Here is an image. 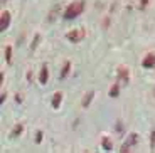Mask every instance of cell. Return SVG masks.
Instances as JSON below:
<instances>
[{
    "instance_id": "52a82bcc",
    "label": "cell",
    "mask_w": 155,
    "mask_h": 153,
    "mask_svg": "<svg viewBox=\"0 0 155 153\" xmlns=\"http://www.w3.org/2000/svg\"><path fill=\"white\" fill-rule=\"evenodd\" d=\"M47 77H49V67H47V64H42L41 73H39V81H41V84H47Z\"/></svg>"
},
{
    "instance_id": "8fae6325",
    "label": "cell",
    "mask_w": 155,
    "mask_h": 153,
    "mask_svg": "<svg viewBox=\"0 0 155 153\" xmlns=\"http://www.w3.org/2000/svg\"><path fill=\"white\" fill-rule=\"evenodd\" d=\"M101 146H103V150H105V151H111V150H113V143H111V140H110L108 136L101 138Z\"/></svg>"
},
{
    "instance_id": "cb8c5ba5",
    "label": "cell",
    "mask_w": 155,
    "mask_h": 153,
    "mask_svg": "<svg viewBox=\"0 0 155 153\" xmlns=\"http://www.w3.org/2000/svg\"><path fill=\"white\" fill-rule=\"evenodd\" d=\"M27 79H29V83L32 81V73H27Z\"/></svg>"
},
{
    "instance_id": "2e32d148",
    "label": "cell",
    "mask_w": 155,
    "mask_h": 153,
    "mask_svg": "<svg viewBox=\"0 0 155 153\" xmlns=\"http://www.w3.org/2000/svg\"><path fill=\"white\" fill-rule=\"evenodd\" d=\"M5 61H7V64L8 66H10L12 64V47L10 46H7V47H5Z\"/></svg>"
},
{
    "instance_id": "9a60e30c",
    "label": "cell",
    "mask_w": 155,
    "mask_h": 153,
    "mask_svg": "<svg viewBox=\"0 0 155 153\" xmlns=\"http://www.w3.org/2000/svg\"><path fill=\"white\" fill-rule=\"evenodd\" d=\"M39 42H41V34H35L34 35V41H32V44H31V52H34V50L37 49Z\"/></svg>"
},
{
    "instance_id": "603a6c76",
    "label": "cell",
    "mask_w": 155,
    "mask_h": 153,
    "mask_svg": "<svg viewBox=\"0 0 155 153\" xmlns=\"http://www.w3.org/2000/svg\"><path fill=\"white\" fill-rule=\"evenodd\" d=\"M116 130L120 131V133L123 131V125H121V121H118V123H116Z\"/></svg>"
},
{
    "instance_id": "8992f818",
    "label": "cell",
    "mask_w": 155,
    "mask_h": 153,
    "mask_svg": "<svg viewBox=\"0 0 155 153\" xmlns=\"http://www.w3.org/2000/svg\"><path fill=\"white\" fill-rule=\"evenodd\" d=\"M142 66H143L145 69L155 67V54H147V56H145V59L142 61Z\"/></svg>"
},
{
    "instance_id": "277c9868",
    "label": "cell",
    "mask_w": 155,
    "mask_h": 153,
    "mask_svg": "<svg viewBox=\"0 0 155 153\" xmlns=\"http://www.w3.org/2000/svg\"><path fill=\"white\" fill-rule=\"evenodd\" d=\"M137 143H138V135H137V133H130V135H128V140L123 143V145H121L120 151L121 153L130 151V148H132L133 145H137Z\"/></svg>"
},
{
    "instance_id": "4fadbf2b",
    "label": "cell",
    "mask_w": 155,
    "mask_h": 153,
    "mask_svg": "<svg viewBox=\"0 0 155 153\" xmlns=\"http://www.w3.org/2000/svg\"><path fill=\"white\" fill-rule=\"evenodd\" d=\"M120 83H118V81H116L115 84L111 86V88H110V98H116V96L120 94Z\"/></svg>"
},
{
    "instance_id": "3957f363",
    "label": "cell",
    "mask_w": 155,
    "mask_h": 153,
    "mask_svg": "<svg viewBox=\"0 0 155 153\" xmlns=\"http://www.w3.org/2000/svg\"><path fill=\"white\" fill-rule=\"evenodd\" d=\"M86 37V31L83 29V27H79V29H73V31H69L66 34V39L69 41V42H81L83 39Z\"/></svg>"
},
{
    "instance_id": "9c48e42d",
    "label": "cell",
    "mask_w": 155,
    "mask_h": 153,
    "mask_svg": "<svg viewBox=\"0 0 155 153\" xmlns=\"http://www.w3.org/2000/svg\"><path fill=\"white\" fill-rule=\"evenodd\" d=\"M22 133H24V125L22 123H17L15 126L12 128V131H10V138H19Z\"/></svg>"
},
{
    "instance_id": "7c38bea8",
    "label": "cell",
    "mask_w": 155,
    "mask_h": 153,
    "mask_svg": "<svg viewBox=\"0 0 155 153\" xmlns=\"http://www.w3.org/2000/svg\"><path fill=\"white\" fill-rule=\"evenodd\" d=\"M69 71H71V62L69 61H66L64 62V66H62V69H61V74H59V79H64V77L69 74Z\"/></svg>"
},
{
    "instance_id": "7a4b0ae2",
    "label": "cell",
    "mask_w": 155,
    "mask_h": 153,
    "mask_svg": "<svg viewBox=\"0 0 155 153\" xmlns=\"http://www.w3.org/2000/svg\"><path fill=\"white\" fill-rule=\"evenodd\" d=\"M116 81L121 86H127L130 83V69L127 66H123V64L118 66V69H116Z\"/></svg>"
},
{
    "instance_id": "5bb4252c",
    "label": "cell",
    "mask_w": 155,
    "mask_h": 153,
    "mask_svg": "<svg viewBox=\"0 0 155 153\" xmlns=\"http://www.w3.org/2000/svg\"><path fill=\"white\" fill-rule=\"evenodd\" d=\"M59 10H61V7H59V5H56V7H54L52 10L49 12V17H47V22H52V20H54L56 17H58Z\"/></svg>"
},
{
    "instance_id": "44dd1931",
    "label": "cell",
    "mask_w": 155,
    "mask_h": 153,
    "mask_svg": "<svg viewBox=\"0 0 155 153\" xmlns=\"http://www.w3.org/2000/svg\"><path fill=\"white\" fill-rule=\"evenodd\" d=\"M22 101H24V96L20 94V93H17L15 94V103H22Z\"/></svg>"
},
{
    "instance_id": "d4e9b609",
    "label": "cell",
    "mask_w": 155,
    "mask_h": 153,
    "mask_svg": "<svg viewBox=\"0 0 155 153\" xmlns=\"http://www.w3.org/2000/svg\"><path fill=\"white\" fill-rule=\"evenodd\" d=\"M4 2H7V0H2V4H4Z\"/></svg>"
},
{
    "instance_id": "ba28073f",
    "label": "cell",
    "mask_w": 155,
    "mask_h": 153,
    "mask_svg": "<svg viewBox=\"0 0 155 153\" xmlns=\"http://www.w3.org/2000/svg\"><path fill=\"white\" fill-rule=\"evenodd\" d=\"M93 98H94V91H88V93H86L84 98H83V101H81L83 109H88L89 104H91V101H93Z\"/></svg>"
},
{
    "instance_id": "e0dca14e",
    "label": "cell",
    "mask_w": 155,
    "mask_h": 153,
    "mask_svg": "<svg viewBox=\"0 0 155 153\" xmlns=\"http://www.w3.org/2000/svg\"><path fill=\"white\" fill-rule=\"evenodd\" d=\"M150 150H155V130L150 131Z\"/></svg>"
},
{
    "instance_id": "6da1fadb",
    "label": "cell",
    "mask_w": 155,
    "mask_h": 153,
    "mask_svg": "<svg viewBox=\"0 0 155 153\" xmlns=\"http://www.w3.org/2000/svg\"><path fill=\"white\" fill-rule=\"evenodd\" d=\"M84 7H86V2H84V0L71 2V4L68 5L66 8H64V12H62V17H64L66 20H73V19L79 17L83 12H84Z\"/></svg>"
},
{
    "instance_id": "5b68a950",
    "label": "cell",
    "mask_w": 155,
    "mask_h": 153,
    "mask_svg": "<svg viewBox=\"0 0 155 153\" xmlns=\"http://www.w3.org/2000/svg\"><path fill=\"white\" fill-rule=\"evenodd\" d=\"M10 20H12V15L8 10H4L2 12V17H0V32H5L10 25Z\"/></svg>"
},
{
    "instance_id": "ac0fdd59",
    "label": "cell",
    "mask_w": 155,
    "mask_h": 153,
    "mask_svg": "<svg viewBox=\"0 0 155 153\" xmlns=\"http://www.w3.org/2000/svg\"><path fill=\"white\" fill-rule=\"evenodd\" d=\"M110 27V15H105L103 22H101V29H108Z\"/></svg>"
},
{
    "instance_id": "ffe728a7",
    "label": "cell",
    "mask_w": 155,
    "mask_h": 153,
    "mask_svg": "<svg viewBox=\"0 0 155 153\" xmlns=\"http://www.w3.org/2000/svg\"><path fill=\"white\" fill-rule=\"evenodd\" d=\"M148 2H150V0H140V5H138V7H140V10H143V8L148 5Z\"/></svg>"
},
{
    "instance_id": "d6986e66",
    "label": "cell",
    "mask_w": 155,
    "mask_h": 153,
    "mask_svg": "<svg viewBox=\"0 0 155 153\" xmlns=\"http://www.w3.org/2000/svg\"><path fill=\"white\" fill-rule=\"evenodd\" d=\"M42 136H44V133L39 130L37 133H35V143H41V142H42Z\"/></svg>"
},
{
    "instance_id": "30bf717a",
    "label": "cell",
    "mask_w": 155,
    "mask_h": 153,
    "mask_svg": "<svg viewBox=\"0 0 155 153\" xmlns=\"http://www.w3.org/2000/svg\"><path fill=\"white\" fill-rule=\"evenodd\" d=\"M61 101H62V93L61 91H56L54 94H52V108L58 109L59 104H61Z\"/></svg>"
},
{
    "instance_id": "7402d4cb",
    "label": "cell",
    "mask_w": 155,
    "mask_h": 153,
    "mask_svg": "<svg viewBox=\"0 0 155 153\" xmlns=\"http://www.w3.org/2000/svg\"><path fill=\"white\" fill-rule=\"evenodd\" d=\"M5 99H7V93H2V96H0V103L4 104V103H5Z\"/></svg>"
}]
</instances>
